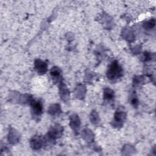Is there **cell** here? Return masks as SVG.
Wrapping results in <instances>:
<instances>
[{"label": "cell", "mask_w": 156, "mask_h": 156, "mask_svg": "<svg viewBox=\"0 0 156 156\" xmlns=\"http://www.w3.org/2000/svg\"><path fill=\"white\" fill-rule=\"evenodd\" d=\"M50 73L54 79H57L58 77H60V76H61V72L58 68H53L51 70Z\"/></svg>", "instance_id": "cell-4"}, {"label": "cell", "mask_w": 156, "mask_h": 156, "mask_svg": "<svg viewBox=\"0 0 156 156\" xmlns=\"http://www.w3.org/2000/svg\"><path fill=\"white\" fill-rule=\"evenodd\" d=\"M154 25H155V21L154 20H151L150 21H148V22H146V28H149V29H151L154 26Z\"/></svg>", "instance_id": "cell-6"}, {"label": "cell", "mask_w": 156, "mask_h": 156, "mask_svg": "<svg viewBox=\"0 0 156 156\" xmlns=\"http://www.w3.org/2000/svg\"><path fill=\"white\" fill-rule=\"evenodd\" d=\"M113 92L111 90L107 88L104 91V99L107 100L112 99L113 98Z\"/></svg>", "instance_id": "cell-5"}, {"label": "cell", "mask_w": 156, "mask_h": 156, "mask_svg": "<svg viewBox=\"0 0 156 156\" xmlns=\"http://www.w3.org/2000/svg\"><path fill=\"white\" fill-rule=\"evenodd\" d=\"M121 76L122 68L117 61L113 62L107 72V76L109 79L113 80L119 78Z\"/></svg>", "instance_id": "cell-1"}, {"label": "cell", "mask_w": 156, "mask_h": 156, "mask_svg": "<svg viewBox=\"0 0 156 156\" xmlns=\"http://www.w3.org/2000/svg\"><path fill=\"white\" fill-rule=\"evenodd\" d=\"M35 68L37 70L39 73H44L46 72L47 66L45 62L40 61V60H37L35 61Z\"/></svg>", "instance_id": "cell-3"}, {"label": "cell", "mask_w": 156, "mask_h": 156, "mask_svg": "<svg viewBox=\"0 0 156 156\" xmlns=\"http://www.w3.org/2000/svg\"><path fill=\"white\" fill-rule=\"evenodd\" d=\"M32 112L35 115H40L43 112V105L40 101H33L32 104Z\"/></svg>", "instance_id": "cell-2"}]
</instances>
